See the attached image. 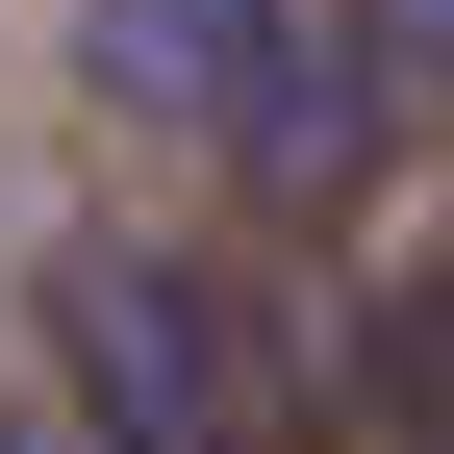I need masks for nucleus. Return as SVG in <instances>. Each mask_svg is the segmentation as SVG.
Here are the masks:
<instances>
[{"mask_svg":"<svg viewBox=\"0 0 454 454\" xmlns=\"http://www.w3.org/2000/svg\"><path fill=\"white\" fill-rule=\"evenodd\" d=\"M379 127H404V26H379V0H278V51H253V127H227V152H253L278 202H328Z\"/></svg>","mask_w":454,"mask_h":454,"instance_id":"nucleus-1","label":"nucleus"},{"mask_svg":"<svg viewBox=\"0 0 454 454\" xmlns=\"http://www.w3.org/2000/svg\"><path fill=\"white\" fill-rule=\"evenodd\" d=\"M253 51H278V0H101V76L152 127H253Z\"/></svg>","mask_w":454,"mask_h":454,"instance_id":"nucleus-2","label":"nucleus"},{"mask_svg":"<svg viewBox=\"0 0 454 454\" xmlns=\"http://www.w3.org/2000/svg\"><path fill=\"white\" fill-rule=\"evenodd\" d=\"M354 404H379V454H454V227H404V278L354 328Z\"/></svg>","mask_w":454,"mask_h":454,"instance_id":"nucleus-3","label":"nucleus"}]
</instances>
